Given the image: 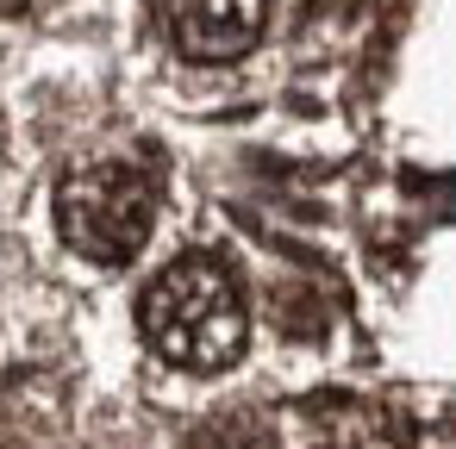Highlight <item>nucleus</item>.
Masks as SVG:
<instances>
[{
	"label": "nucleus",
	"mask_w": 456,
	"mask_h": 449,
	"mask_svg": "<svg viewBox=\"0 0 456 449\" xmlns=\"http://www.w3.org/2000/svg\"><path fill=\"white\" fill-rule=\"evenodd\" d=\"M138 325L151 337V349L188 374H219L244 356V337H250V312H244V293L232 281L225 262L213 256H182L169 262L151 287H144V306H138Z\"/></svg>",
	"instance_id": "obj_1"
},
{
	"label": "nucleus",
	"mask_w": 456,
	"mask_h": 449,
	"mask_svg": "<svg viewBox=\"0 0 456 449\" xmlns=\"http://www.w3.org/2000/svg\"><path fill=\"white\" fill-rule=\"evenodd\" d=\"M188 449H275V430L250 412H225V418H207L188 437Z\"/></svg>",
	"instance_id": "obj_4"
},
{
	"label": "nucleus",
	"mask_w": 456,
	"mask_h": 449,
	"mask_svg": "<svg viewBox=\"0 0 456 449\" xmlns=\"http://www.w3.org/2000/svg\"><path fill=\"white\" fill-rule=\"evenodd\" d=\"M57 225L69 250L94 262H132L157 225V181L138 163H88L57 188Z\"/></svg>",
	"instance_id": "obj_2"
},
{
	"label": "nucleus",
	"mask_w": 456,
	"mask_h": 449,
	"mask_svg": "<svg viewBox=\"0 0 456 449\" xmlns=\"http://www.w3.org/2000/svg\"><path fill=\"white\" fill-rule=\"evenodd\" d=\"M26 7H38V0H0V13H26Z\"/></svg>",
	"instance_id": "obj_5"
},
{
	"label": "nucleus",
	"mask_w": 456,
	"mask_h": 449,
	"mask_svg": "<svg viewBox=\"0 0 456 449\" xmlns=\"http://www.w3.org/2000/svg\"><path fill=\"white\" fill-rule=\"evenodd\" d=\"M163 38L194 63H232L256 44L269 0H151Z\"/></svg>",
	"instance_id": "obj_3"
}]
</instances>
